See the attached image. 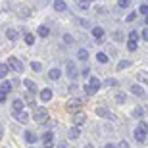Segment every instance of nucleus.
<instances>
[{"mask_svg":"<svg viewBox=\"0 0 148 148\" xmlns=\"http://www.w3.org/2000/svg\"><path fill=\"white\" fill-rule=\"evenodd\" d=\"M83 88H85V92H87L88 96L96 94V92H98V88H100V79H98V77H90V79H88V83Z\"/></svg>","mask_w":148,"mask_h":148,"instance_id":"nucleus-1","label":"nucleus"},{"mask_svg":"<svg viewBox=\"0 0 148 148\" xmlns=\"http://www.w3.org/2000/svg\"><path fill=\"white\" fill-rule=\"evenodd\" d=\"M33 119L37 123H44V121L48 119V110L44 108V106H35L33 110Z\"/></svg>","mask_w":148,"mask_h":148,"instance_id":"nucleus-2","label":"nucleus"},{"mask_svg":"<svg viewBox=\"0 0 148 148\" xmlns=\"http://www.w3.org/2000/svg\"><path fill=\"white\" fill-rule=\"evenodd\" d=\"M81 108H83V102L79 98H71V100H67L66 102V112H69V114H79L81 112Z\"/></svg>","mask_w":148,"mask_h":148,"instance_id":"nucleus-3","label":"nucleus"},{"mask_svg":"<svg viewBox=\"0 0 148 148\" xmlns=\"http://www.w3.org/2000/svg\"><path fill=\"white\" fill-rule=\"evenodd\" d=\"M66 73L69 79H77L79 77V69H77L75 62H66Z\"/></svg>","mask_w":148,"mask_h":148,"instance_id":"nucleus-4","label":"nucleus"},{"mask_svg":"<svg viewBox=\"0 0 148 148\" xmlns=\"http://www.w3.org/2000/svg\"><path fill=\"white\" fill-rule=\"evenodd\" d=\"M8 67H10V69H14L16 73H21V71H23V64H21L19 60H17L16 56L8 58Z\"/></svg>","mask_w":148,"mask_h":148,"instance_id":"nucleus-5","label":"nucleus"},{"mask_svg":"<svg viewBox=\"0 0 148 148\" xmlns=\"http://www.w3.org/2000/svg\"><path fill=\"white\" fill-rule=\"evenodd\" d=\"M42 144L44 148H54V133L52 131H46L42 135Z\"/></svg>","mask_w":148,"mask_h":148,"instance_id":"nucleus-6","label":"nucleus"},{"mask_svg":"<svg viewBox=\"0 0 148 148\" xmlns=\"http://www.w3.org/2000/svg\"><path fill=\"white\" fill-rule=\"evenodd\" d=\"M85 121H87V115L83 114V112H79V114H75V115H73V123H75V127H77V129H81V127L85 125Z\"/></svg>","mask_w":148,"mask_h":148,"instance_id":"nucleus-7","label":"nucleus"},{"mask_svg":"<svg viewBox=\"0 0 148 148\" xmlns=\"http://www.w3.org/2000/svg\"><path fill=\"white\" fill-rule=\"evenodd\" d=\"M17 112H25L21 98H14V102H12V114H17Z\"/></svg>","mask_w":148,"mask_h":148,"instance_id":"nucleus-8","label":"nucleus"},{"mask_svg":"<svg viewBox=\"0 0 148 148\" xmlns=\"http://www.w3.org/2000/svg\"><path fill=\"white\" fill-rule=\"evenodd\" d=\"M94 112H96V115H98V117H104V119H112V112L108 110V108H102V106H100V108H94Z\"/></svg>","mask_w":148,"mask_h":148,"instance_id":"nucleus-9","label":"nucleus"},{"mask_svg":"<svg viewBox=\"0 0 148 148\" xmlns=\"http://www.w3.org/2000/svg\"><path fill=\"white\" fill-rule=\"evenodd\" d=\"M17 16H19V17H29V16H31V8L25 6V4H19V6H17Z\"/></svg>","mask_w":148,"mask_h":148,"instance_id":"nucleus-10","label":"nucleus"},{"mask_svg":"<svg viewBox=\"0 0 148 148\" xmlns=\"http://www.w3.org/2000/svg\"><path fill=\"white\" fill-rule=\"evenodd\" d=\"M146 137H148V133H144L143 129H138V127L135 129V138H137V143H140V144L146 143Z\"/></svg>","mask_w":148,"mask_h":148,"instance_id":"nucleus-11","label":"nucleus"},{"mask_svg":"<svg viewBox=\"0 0 148 148\" xmlns=\"http://www.w3.org/2000/svg\"><path fill=\"white\" fill-rule=\"evenodd\" d=\"M23 138H25V143H27V144H35V143H37V135H35L33 131H25V133H23Z\"/></svg>","mask_w":148,"mask_h":148,"instance_id":"nucleus-12","label":"nucleus"},{"mask_svg":"<svg viewBox=\"0 0 148 148\" xmlns=\"http://www.w3.org/2000/svg\"><path fill=\"white\" fill-rule=\"evenodd\" d=\"M60 77H62V71L58 69V67H52V69L48 71V79H52V81H58Z\"/></svg>","mask_w":148,"mask_h":148,"instance_id":"nucleus-13","label":"nucleus"},{"mask_svg":"<svg viewBox=\"0 0 148 148\" xmlns=\"http://www.w3.org/2000/svg\"><path fill=\"white\" fill-rule=\"evenodd\" d=\"M14 117H16L17 121H21V123H27L29 121V115H27V112H17V114H12Z\"/></svg>","mask_w":148,"mask_h":148,"instance_id":"nucleus-14","label":"nucleus"},{"mask_svg":"<svg viewBox=\"0 0 148 148\" xmlns=\"http://www.w3.org/2000/svg\"><path fill=\"white\" fill-rule=\"evenodd\" d=\"M90 33H92V37L96 38V40H100V38L104 37V29H102V27H98V25H96V27H92V31H90Z\"/></svg>","mask_w":148,"mask_h":148,"instance_id":"nucleus-15","label":"nucleus"},{"mask_svg":"<svg viewBox=\"0 0 148 148\" xmlns=\"http://www.w3.org/2000/svg\"><path fill=\"white\" fill-rule=\"evenodd\" d=\"M23 85H25V88H27L29 92H37V85H35V81H31V79H25V81H23Z\"/></svg>","mask_w":148,"mask_h":148,"instance_id":"nucleus-16","label":"nucleus"},{"mask_svg":"<svg viewBox=\"0 0 148 148\" xmlns=\"http://www.w3.org/2000/svg\"><path fill=\"white\" fill-rule=\"evenodd\" d=\"M50 98H52V90H50V88H42V90H40V100H42V102H48Z\"/></svg>","mask_w":148,"mask_h":148,"instance_id":"nucleus-17","label":"nucleus"},{"mask_svg":"<svg viewBox=\"0 0 148 148\" xmlns=\"http://www.w3.org/2000/svg\"><path fill=\"white\" fill-rule=\"evenodd\" d=\"M54 10L56 12H66L67 10V4L64 2V0H56V2H54Z\"/></svg>","mask_w":148,"mask_h":148,"instance_id":"nucleus-18","label":"nucleus"},{"mask_svg":"<svg viewBox=\"0 0 148 148\" xmlns=\"http://www.w3.org/2000/svg\"><path fill=\"white\" fill-rule=\"evenodd\" d=\"M131 92L135 94V96H144V88L140 87V85H131Z\"/></svg>","mask_w":148,"mask_h":148,"instance_id":"nucleus-19","label":"nucleus"},{"mask_svg":"<svg viewBox=\"0 0 148 148\" xmlns=\"http://www.w3.org/2000/svg\"><path fill=\"white\" fill-rule=\"evenodd\" d=\"M10 90H12V83H10V81H6V79H4V81H2V85H0V92L8 94Z\"/></svg>","mask_w":148,"mask_h":148,"instance_id":"nucleus-20","label":"nucleus"},{"mask_svg":"<svg viewBox=\"0 0 148 148\" xmlns=\"http://www.w3.org/2000/svg\"><path fill=\"white\" fill-rule=\"evenodd\" d=\"M37 33H38V37H42V38H46L50 35V29L46 27V25H40V27L37 29Z\"/></svg>","mask_w":148,"mask_h":148,"instance_id":"nucleus-21","label":"nucleus"},{"mask_svg":"<svg viewBox=\"0 0 148 148\" xmlns=\"http://www.w3.org/2000/svg\"><path fill=\"white\" fill-rule=\"evenodd\" d=\"M6 37L10 38V40H17V37H19V33H17L16 29H8V31H6Z\"/></svg>","mask_w":148,"mask_h":148,"instance_id":"nucleus-22","label":"nucleus"},{"mask_svg":"<svg viewBox=\"0 0 148 148\" xmlns=\"http://www.w3.org/2000/svg\"><path fill=\"white\" fill-rule=\"evenodd\" d=\"M79 135H81V131H79L77 127H71V129H69V133H67V137L73 138V140H75V138H79Z\"/></svg>","mask_w":148,"mask_h":148,"instance_id":"nucleus-23","label":"nucleus"},{"mask_svg":"<svg viewBox=\"0 0 148 148\" xmlns=\"http://www.w3.org/2000/svg\"><path fill=\"white\" fill-rule=\"evenodd\" d=\"M8 71H10L8 64H0V79H2V81H4V77L8 75Z\"/></svg>","mask_w":148,"mask_h":148,"instance_id":"nucleus-24","label":"nucleus"},{"mask_svg":"<svg viewBox=\"0 0 148 148\" xmlns=\"http://www.w3.org/2000/svg\"><path fill=\"white\" fill-rule=\"evenodd\" d=\"M23 40H25V44H35V35L33 33H25V37H23Z\"/></svg>","mask_w":148,"mask_h":148,"instance_id":"nucleus-25","label":"nucleus"},{"mask_svg":"<svg viewBox=\"0 0 148 148\" xmlns=\"http://www.w3.org/2000/svg\"><path fill=\"white\" fill-rule=\"evenodd\" d=\"M129 66H131V62H129V60H121L119 64H117V71H123V69H127Z\"/></svg>","mask_w":148,"mask_h":148,"instance_id":"nucleus-26","label":"nucleus"},{"mask_svg":"<svg viewBox=\"0 0 148 148\" xmlns=\"http://www.w3.org/2000/svg\"><path fill=\"white\" fill-rule=\"evenodd\" d=\"M25 102H27V104H31L35 108V94L33 92H25Z\"/></svg>","mask_w":148,"mask_h":148,"instance_id":"nucleus-27","label":"nucleus"},{"mask_svg":"<svg viewBox=\"0 0 148 148\" xmlns=\"http://www.w3.org/2000/svg\"><path fill=\"white\" fill-rule=\"evenodd\" d=\"M96 62H100V64H108V56H106L104 52H98V54H96Z\"/></svg>","mask_w":148,"mask_h":148,"instance_id":"nucleus-28","label":"nucleus"},{"mask_svg":"<svg viewBox=\"0 0 148 148\" xmlns=\"http://www.w3.org/2000/svg\"><path fill=\"white\" fill-rule=\"evenodd\" d=\"M133 117H144V108H140V106L135 108L133 110Z\"/></svg>","mask_w":148,"mask_h":148,"instance_id":"nucleus-29","label":"nucleus"},{"mask_svg":"<svg viewBox=\"0 0 148 148\" xmlns=\"http://www.w3.org/2000/svg\"><path fill=\"white\" fill-rule=\"evenodd\" d=\"M77 58H79V60H83V62H85V60H87V58H88V52H87V50H85V48H81V50H79V52H77Z\"/></svg>","mask_w":148,"mask_h":148,"instance_id":"nucleus-30","label":"nucleus"},{"mask_svg":"<svg viewBox=\"0 0 148 148\" xmlns=\"http://www.w3.org/2000/svg\"><path fill=\"white\" fill-rule=\"evenodd\" d=\"M138 37H140V33H138V31H131V33H129V40H131V42H137Z\"/></svg>","mask_w":148,"mask_h":148,"instance_id":"nucleus-31","label":"nucleus"},{"mask_svg":"<svg viewBox=\"0 0 148 148\" xmlns=\"http://www.w3.org/2000/svg\"><path fill=\"white\" fill-rule=\"evenodd\" d=\"M137 79H138L140 83H148V73H146V71H140V73L137 75Z\"/></svg>","mask_w":148,"mask_h":148,"instance_id":"nucleus-32","label":"nucleus"},{"mask_svg":"<svg viewBox=\"0 0 148 148\" xmlns=\"http://www.w3.org/2000/svg\"><path fill=\"white\" fill-rule=\"evenodd\" d=\"M125 100H127V96H125L123 92H117V94H115V102H119V104H123Z\"/></svg>","mask_w":148,"mask_h":148,"instance_id":"nucleus-33","label":"nucleus"},{"mask_svg":"<svg viewBox=\"0 0 148 148\" xmlns=\"http://www.w3.org/2000/svg\"><path fill=\"white\" fill-rule=\"evenodd\" d=\"M31 69H33V71H40V69H42L40 62H31Z\"/></svg>","mask_w":148,"mask_h":148,"instance_id":"nucleus-34","label":"nucleus"},{"mask_svg":"<svg viewBox=\"0 0 148 148\" xmlns=\"http://www.w3.org/2000/svg\"><path fill=\"white\" fill-rule=\"evenodd\" d=\"M112 38L119 42V40H123V33H119V31H114V35H112Z\"/></svg>","mask_w":148,"mask_h":148,"instance_id":"nucleus-35","label":"nucleus"},{"mask_svg":"<svg viewBox=\"0 0 148 148\" xmlns=\"http://www.w3.org/2000/svg\"><path fill=\"white\" fill-rule=\"evenodd\" d=\"M127 48H129V52H135V50L138 48V44H137V42H131V40H129V42H127Z\"/></svg>","mask_w":148,"mask_h":148,"instance_id":"nucleus-36","label":"nucleus"},{"mask_svg":"<svg viewBox=\"0 0 148 148\" xmlns=\"http://www.w3.org/2000/svg\"><path fill=\"white\" fill-rule=\"evenodd\" d=\"M104 85L106 87H115V85H117V79H106Z\"/></svg>","mask_w":148,"mask_h":148,"instance_id":"nucleus-37","label":"nucleus"},{"mask_svg":"<svg viewBox=\"0 0 148 148\" xmlns=\"http://www.w3.org/2000/svg\"><path fill=\"white\" fill-rule=\"evenodd\" d=\"M138 12H140L143 16H148V4H140V8H138Z\"/></svg>","mask_w":148,"mask_h":148,"instance_id":"nucleus-38","label":"nucleus"},{"mask_svg":"<svg viewBox=\"0 0 148 148\" xmlns=\"http://www.w3.org/2000/svg\"><path fill=\"white\" fill-rule=\"evenodd\" d=\"M131 6V0H119V8H129Z\"/></svg>","mask_w":148,"mask_h":148,"instance_id":"nucleus-39","label":"nucleus"},{"mask_svg":"<svg viewBox=\"0 0 148 148\" xmlns=\"http://www.w3.org/2000/svg\"><path fill=\"white\" fill-rule=\"evenodd\" d=\"M77 6H79L81 10H88V8H90V4H88V2H77Z\"/></svg>","mask_w":148,"mask_h":148,"instance_id":"nucleus-40","label":"nucleus"},{"mask_svg":"<svg viewBox=\"0 0 148 148\" xmlns=\"http://www.w3.org/2000/svg\"><path fill=\"white\" fill-rule=\"evenodd\" d=\"M125 19H127V21H135V19H137V12H131V14H129Z\"/></svg>","mask_w":148,"mask_h":148,"instance_id":"nucleus-41","label":"nucleus"},{"mask_svg":"<svg viewBox=\"0 0 148 148\" xmlns=\"http://www.w3.org/2000/svg\"><path fill=\"white\" fill-rule=\"evenodd\" d=\"M140 37H143V40H148V27L140 31Z\"/></svg>","mask_w":148,"mask_h":148,"instance_id":"nucleus-42","label":"nucleus"},{"mask_svg":"<svg viewBox=\"0 0 148 148\" xmlns=\"http://www.w3.org/2000/svg\"><path fill=\"white\" fill-rule=\"evenodd\" d=\"M64 42L71 44V42H73V37H71V35H64Z\"/></svg>","mask_w":148,"mask_h":148,"instance_id":"nucleus-43","label":"nucleus"},{"mask_svg":"<svg viewBox=\"0 0 148 148\" xmlns=\"http://www.w3.org/2000/svg\"><path fill=\"white\" fill-rule=\"evenodd\" d=\"M138 129H143L144 133H148V125L144 123V121H140V123H138Z\"/></svg>","mask_w":148,"mask_h":148,"instance_id":"nucleus-44","label":"nucleus"},{"mask_svg":"<svg viewBox=\"0 0 148 148\" xmlns=\"http://www.w3.org/2000/svg\"><path fill=\"white\" fill-rule=\"evenodd\" d=\"M117 148H131V146H129V143H127V140H121V143L117 144Z\"/></svg>","mask_w":148,"mask_h":148,"instance_id":"nucleus-45","label":"nucleus"},{"mask_svg":"<svg viewBox=\"0 0 148 148\" xmlns=\"http://www.w3.org/2000/svg\"><path fill=\"white\" fill-rule=\"evenodd\" d=\"M6 98H8V94L0 92V104H4V102H6Z\"/></svg>","mask_w":148,"mask_h":148,"instance_id":"nucleus-46","label":"nucleus"},{"mask_svg":"<svg viewBox=\"0 0 148 148\" xmlns=\"http://www.w3.org/2000/svg\"><path fill=\"white\" fill-rule=\"evenodd\" d=\"M4 137V123H0V138Z\"/></svg>","mask_w":148,"mask_h":148,"instance_id":"nucleus-47","label":"nucleus"},{"mask_svg":"<svg viewBox=\"0 0 148 148\" xmlns=\"http://www.w3.org/2000/svg\"><path fill=\"white\" fill-rule=\"evenodd\" d=\"M56 148H66V140H64V143H60V144H58Z\"/></svg>","mask_w":148,"mask_h":148,"instance_id":"nucleus-48","label":"nucleus"},{"mask_svg":"<svg viewBox=\"0 0 148 148\" xmlns=\"http://www.w3.org/2000/svg\"><path fill=\"white\" fill-rule=\"evenodd\" d=\"M104 148H117V146H115V144H110V143H108V144H106Z\"/></svg>","mask_w":148,"mask_h":148,"instance_id":"nucleus-49","label":"nucleus"},{"mask_svg":"<svg viewBox=\"0 0 148 148\" xmlns=\"http://www.w3.org/2000/svg\"><path fill=\"white\" fill-rule=\"evenodd\" d=\"M85 148H92V144H87V146H85Z\"/></svg>","mask_w":148,"mask_h":148,"instance_id":"nucleus-50","label":"nucleus"},{"mask_svg":"<svg viewBox=\"0 0 148 148\" xmlns=\"http://www.w3.org/2000/svg\"><path fill=\"white\" fill-rule=\"evenodd\" d=\"M146 25H148V16H146Z\"/></svg>","mask_w":148,"mask_h":148,"instance_id":"nucleus-51","label":"nucleus"}]
</instances>
